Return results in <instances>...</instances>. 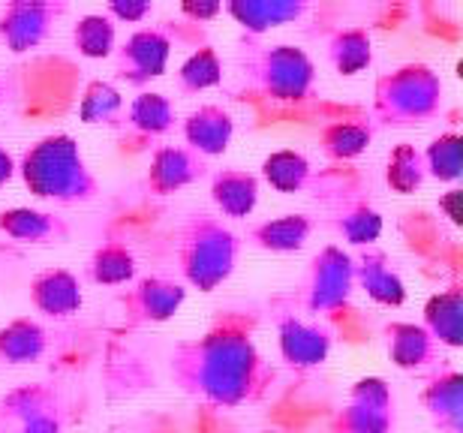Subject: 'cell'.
Returning <instances> with one entry per match:
<instances>
[{
  "mask_svg": "<svg viewBox=\"0 0 463 433\" xmlns=\"http://www.w3.org/2000/svg\"><path fill=\"white\" fill-rule=\"evenodd\" d=\"M313 235V220L307 214H283L256 223L247 232V244L265 253H298Z\"/></svg>",
  "mask_w": 463,
  "mask_h": 433,
  "instance_id": "cell-22",
  "label": "cell"
},
{
  "mask_svg": "<svg viewBox=\"0 0 463 433\" xmlns=\"http://www.w3.org/2000/svg\"><path fill=\"white\" fill-rule=\"evenodd\" d=\"M262 178L271 184V190L283 193V196H295V193L310 187L313 165L301 151L280 147V151H271L262 160Z\"/></svg>",
  "mask_w": 463,
  "mask_h": 433,
  "instance_id": "cell-29",
  "label": "cell"
},
{
  "mask_svg": "<svg viewBox=\"0 0 463 433\" xmlns=\"http://www.w3.org/2000/svg\"><path fill=\"white\" fill-rule=\"evenodd\" d=\"M331 344H335V337L319 322H304L298 316H280V322H277L280 358L295 371L322 367L331 355Z\"/></svg>",
  "mask_w": 463,
  "mask_h": 433,
  "instance_id": "cell-12",
  "label": "cell"
},
{
  "mask_svg": "<svg viewBox=\"0 0 463 433\" xmlns=\"http://www.w3.org/2000/svg\"><path fill=\"white\" fill-rule=\"evenodd\" d=\"M169 58H172V36L163 27H142V31L129 33L120 49H115V72L127 85L145 88L154 79L165 76Z\"/></svg>",
  "mask_w": 463,
  "mask_h": 433,
  "instance_id": "cell-10",
  "label": "cell"
},
{
  "mask_svg": "<svg viewBox=\"0 0 463 433\" xmlns=\"http://www.w3.org/2000/svg\"><path fill=\"white\" fill-rule=\"evenodd\" d=\"M184 142L199 156H220L229 151L232 136H235V118L229 108L217 103H205L184 118Z\"/></svg>",
  "mask_w": 463,
  "mask_h": 433,
  "instance_id": "cell-18",
  "label": "cell"
},
{
  "mask_svg": "<svg viewBox=\"0 0 463 433\" xmlns=\"http://www.w3.org/2000/svg\"><path fill=\"white\" fill-rule=\"evenodd\" d=\"M208 174L205 156H199L196 151H190L187 145H163L156 147L151 156L145 174V187L154 196H172L184 187H193L196 181H202Z\"/></svg>",
  "mask_w": 463,
  "mask_h": 433,
  "instance_id": "cell-13",
  "label": "cell"
},
{
  "mask_svg": "<svg viewBox=\"0 0 463 433\" xmlns=\"http://www.w3.org/2000/svg\"><path fill=\"white\" fill-rule=\"evenodd\" d=\"M256 316L226 310L205 334L184 340L169 355V376L193 400L217 409H238L262 400L274 371L256 346Z\"/></svg>",
  "mask_w": 463,
  "mask_h": 433,
  "instance_id": "cell-1",
  "label": "cell"
},
{
  "mask_svg": "<svg viewBox=\"0 0 463 433\" xmlns=\"http://www.w3.org/2000/svg\"><path fill=\"white\" fill-rule=\"evenodd\" d=\"M115 22L106 13H88L72 24V45L81 58L88 61H103L115 54Z\"/></svg>",
  "mask_w": 463,
  "mask_h": 433,
  "instance_id": "cell-32",
  "label": "cell"
},
{
  "mask_svg": "<svg viewBox=\"0 0 463 433\" xmlns=\"http://www.w3.org/2000/svg\"><path fill=\"white\" fill-rule=\"evenodd\" d=\"M250 88L274 103H304L317 85V67L310 54L289 42L256 45L241 61Z\"/></svg>",
  "mask_w": 463,
  "mask_h": 433,
  "instance_id": "cell-5",
  "label": "cell"
},
{
  "mask_svg": "<svg viewBox=\"0 0 463 433\" xmlns=\"http://www.w3.org/2000/svg\"><path fill=\"white\" fill-rule=\"evenodd\" d=\"M67 407L49 382H24L0 398V433H63Z\"/></svg>",
  "mask_w": 463,
  "mask_h": 433,
  "instance_id": "cell-7",
  "label": "cell"
},
{
  "mask_svg": "<svg viewBox=\"0 0 463 433\" xmlns=\"http://www.w3.org/2000/svg\"><path fill=\"white\" fill-rule=\"evenodd\" d=\"M0 103H4V85H0Z\"/></svg>",
  "mask_w": 463,
  "mask_h": 433,
  "instance_id": "cell-40",
  "label": "cell"
},
{
  "mask_svg": "<svg viewBox=\"0 0 463 433\" xmlns=\"http://www.w3.org/2000/svg\"><path fill=\"white\" fill-rule=\"evenodd\" d=\"M326 54L337 76L352 79L373 63V40H370L367 27H337L328 33Z\"/></svg>",
  "mask_w": 463,
  "mask_h": 433,
  "instance_id": "cell-25",
  "label": "cell"
},
{
  "mask_svg": "<svg viewBox=\"0 0 463 433\" xmlns=\"http://www.w3.org/2000/svg\"><path fill=\"white\" fill-rule=\"evenodd\" d=\"M45 349H49V334L31 316H18L0 328V362L4 364H36Z\"/></svg>",
  "mask_w": 463,
  "mask_h": 433,
  "instance_id": "cell-26",
  "label": "cell"
},
{
  "mask_svg": "<svg viewBox=\"0 0 463 433\" xmlns=\"http://www.w3.org/2000/svg\"><path fill=\"white\" fill-rule=\"evenodd\" d=\"M373 142V127L367 121H335L319 130V145L328 160L346 163L361 156Z\"/></svg>",
  "mask_w": 463,
  "mask_h": 433,
  "instance_id": "cell-30",
  "label": "cell"
},
{
  "mask_svg": "<svg viewBox=\"0 0 463 433\" xmlns=\"http://www.w3.org/2000/svg\"><path fill=\"white\" fill-rule=\"evenodd\" d=\"M220 81H223V61H220L217 49H211V45L196 49L178 70V90L187 97L217 88Z\"/></svg>",
  "mask_w": 463,
  "mask_h": 433,
  "instance_id": "cell-33",
  "label": "cell"
},
{
  "mask_svg": "<svg viewBox=\"0 0 463 433\" xmlns=\"http://www.w3.org/2000/svg\"><path fill=\"white\" fill-rule=\"evenodd\" d=\"M124 118V97L112 81L94 79L85 85L79 103V121L88 127H115Z\"/></svg>",
  "mask_w": 463,
  "mask_h": 433,
  "instance_id": "cell-31",
  "label": "cell"
},
{
  "mask_svg": "<svg viewBox=\"0 0 463 433\" xmlns=\"http://www.w3.org/2000/svg\"><path fill=\"white\" fill-rule=\"evenodd\" d=\"M211 202L229 220H247L259 205V174L226 165L211 174Z\"/></svg>",
  "mask_w": 463,
  "mask_h": 433,
  "instance_id": "cell-19",
  "label": "cell"
},
{
  "mask_svg": "<svg viewBox=\"0 0 463 433\" xmlns=\"http://www.w3.org/2000/svg\"><path fill=\"white\" fill-rule=\"evenodd\" d=\"M0 232L18 244H61L70 238V226L52 211L6 208L0 211Z\"/></svg>",
  "mask_w": 463,
  "mask_h": 433,
  "instance_id": "cell-21",
  "label": "cell"
},
{
  "mask_svg": "<svg viewBox=\"0 0 463 433\" xmlns=\"http://www.w3.org/2000/svg\"><path fill=\"white\" fill-rule=\"evenodd\" d=\"M151 13H154L151 0H112V4L106 6V15L112 18V22H127V24L145 22Z\"/></svg>",
  "mask_w": 463,
  "mask_h": 433,
  "instance_id": "cell-36",
  "label": "cell"
},
{
  "mask_svg": "<svg viewBox=\"0 0 463 433\" xmlns=\"http://www.w3.org/2000/svg\"><path fill=\"white\" fill-rule=\"evenodd\" d=\"M421 325L439 346L460 349L463 346V292L442 289L437 295H430L428 304H424Z\"/></svg>",
  "mask_w": 463,
  "mask_h": 433,
  "instance_id": "cell-24",
  "label": "cell"
},
{
  "mask_svg": "<svg viewBox=\"0 0 463 433\" xmlns=\"http://www.w3.org/2000/svg\"><path fill=\"white\" fill-rule=\"evenodd\" d=\"M85 271L97 287H127V283L136 280V253L118 238H106L90 253Z\"/></svg>",
  "mask_w": 463,
  "mask_h": 433,
  "instance_id": "cell-28",
  "label": "cell"
},
{
  "mask_svg": "<svg viewBox=\"0 0 463 433\" xmlns=\"http://www.w3.org/2000/svg\"><path fill=\"white\" fill-rule=\"evenodd\" d=\"M424 172L428 178L439 184H458L460 181V136L458 133H439L428 147L421 151Z\"/></svg>",
  "mask_w": 463,
  "mask_h": 433,
  "instance_id": "cell-35",
  "label": "cell"
},
{
  "mask_svg": "<svg viewBox=\"0 0 463 433\" xmlns=\"http://www.w3.org/2000/svg\"><path fill=\"white\" fill-rule=\"evenodd\" d=\"M355 292V265L352 256L337 244H328L313 256L301 283V307L310 316H331L344 310Z\"/></svg>",
  "mask_w": 463,
  "mask_h": 433,
  "instance_id": "cell-6",
  "label": "cell"
},
{
  "mask_svg": "<svg viewBox=\"0 0 463 433\" xmlns=\"http://www.w3.org/2000/svg\"><path fill=\"white\" fill-rule=\"evenodd\" d=\"M15 172L36 199L58 205H85L99 196V181L81 154L79 142L67 133H52L36 139L18 160Z\"/></svg>",
  "mask_w": 463,
  "mask_h": 433,
  "instance_id": "cell-2",
  "label": "cell"
},
{
  "mask_svg": "<svg viewBox=\"0 0 463 433\" xmlns=\"http://www.w3.org/2000/svg\"><path fill=\"white\" fill-rule=\"evenodd\" d=\"M352 265H355V287L364 292L370 301L383 304V307H401L406 301V283L385 250L364 247V250L352 259Z\"/></svg>",
  "mask_w": 463,
  "mask_h": 433,
  "instance_id": "cell-15",
  "label": "cell"
},
{
  "mask_svg": "<svg viewBox=\"0 0 463 433\" xmlns=\"http://www.w3.org/2000/svg\"><path fill=\"white\" fill-rule=\"evenodd\" d=\"M13 174H15V160H13V154L0 145V187H6V184L13 181Z\"/></svg>",
  "mask_w": 463,
  "mask_h": 433,
  "instance_id": "cell-38",
  "label": "cell"
},
{
  "mask_svg": "<svg viewBox=\"0 0 463 433\" xmlns=\"http://www.w3.org/2000/svg\"><path fill=\"white\" fill-rule=\"evenodd\" d=\"M27 295H31L33 310L49 319H70L85 304L79 278L67 268H43L40 274H33Z\"/></svg>",
  "mask_w": 463,
  "mask_h": 433,
  "instance_id": "cell-16",
  "label": "cell"
},
{
  "mask_svg": "<svg viewBox=\"0 0 463 433\" xmlns=\"http://www.w3.org/2000/svg\"><path fill=\"white\" fill-rule=\"evenodd\" d=\"M262 433H280V430H262Z\"/></svg>",
  "mask_w": 463,
  "mask_h": 433,
  "instance_id": "cell-41",
  "label": "cell"
},
{
  "mask_svg": "<svg viewBox=\"0 0 463 433\" xmlns=\"http://www.w3.org/2000/svg\"><path fill=\"white\" fill-rule=\"evenodd\" d=\"M124 121H127L129 136H136V139H142V142L160 139V136H165L175 127V106L165 94L145 90V94H138L133 103H129Z\"/></svg>",
  "mask_w": 463,
  "mask_h": 433,
  "instance_id": "cell-27",
  "label": "cell"
},
{
  "mask_svg": "<svg viewBox=\"0 0 463 433\" xmlns=\"http://www.w3.org/2000/svg\"><path fill=\"white\" fill-rule=\"evenodd\" d=\"M328 223L352 247H373L383 235V214L364 196L344 199L331 211Z\"/></svg>",
  "mask_w": 463,
  "mask_h": 433,
  "instance_id": "cell-23",
  "label": "cell"
},
{
  "mask_svg": "<svg viewBox=\"0 0 463 433\" xmlns=\"http://www.w3.org/2000/svg\"><path fill=\"white\" fill-rule=\"evenodd\" d=\"M187 301V289L169 278H142L120 295V313L129 328L163 325Z\"/></svg>",
  "mask_w": 463,
  "mask_h": 433,
  "instance_id": "cell-11",
  "label": "cell"
},
{
  "mask_svg": "<svg viewBox=\"0 0 463 433\" xmlns=\"http://www.w3.org/2000/svg\"><path fill=\"white\" fill-rule=\"evenodd\" d=\"M223 13V4L220 0H187V4H181V15L193 18V22H211V18H217Z\"/></svg>",
  "mask_w": 463,
  "mask_h": 433,
  "instance_id": "cell-37",
  "label": "cell"
},
{
  "mask_svg": "<svg viewBox=\"0 0 463 433\" xmlns=\"http://www.w3.org/2000/svg\"><path fill=\"white\" fill-rule=\"evenodd\" d=\"M442 97H446V85L437 70L428 63H403L376 79L370 118L392 130L419 127L442 112Z\"/></svg>",
  "mask_w": 463,
  "mask_h": 433,
  "instance_id": "cell-3",
  "label": "cell"
},
{
  "mask_svg": "<svg viewBox=\"0 0 463 433\" xmlns=\"http://www.w3.org/2000/svg\"><path fill=\"white\" fill-rule=\"evenodd\" d=\"M383 337H385L388 362L397 371L419 373L442 362V346L424 331V325H415V322H388L383 328Z\"/></svg>",
  "mask_w": 463,
  "mask_h": 433,
  "instance_id": "cell-14",
  "label": "cell"
},
{
  "mask_svg": "<svg viewBox=\"0 0 463 433\" xmlns=\"http://www.w3.org/2000/svg\"><path fill=\"white\" fill-rule=\"evenodd\" d=\"M397 425L394 394L383 376H361L349 385L344 407L331 419V433H392Z\"/></svg>",
  "mask_w": 463,
  "mask_h": 433,
  "instance_id": "cell-8",
  "label": "cell"
},
{
  "mask_svg": "<svg viewBox=\"0 0 463 433\" xmlns=\"http://www.w3.org/2000/svg\"><path fill=\"white\" fill-rule=\"evenodd\" d=\"M428 181V172H424V160L421 151L415 145H397L392 154H388L385 163V184L401 196H412L415 190H421V184Z\"/></svg>",
  "mask_w": 463,
  "mask_h": 433,
  "instance_id": "cell-34",
  "label": "cell"
},
{
  "mask_svg": "<svg viewBox=\"0 0 463 433\" xmlns=\"http://www.w3.org/2000/svg\"><path fill=\"white\" fill-rule=\"evenodd\" d=\"M458 199H460V193L458 190H451L449 196H446V202L442 205L449 208V217H451V223H460V211H458Z\"/></svg>",
  "mask_w": 463,
  "mask_h": 433,
  "instance_id": "cell-39",
  "label": "cell"
},
{
  "mask_svg": "<svg viewBox=\"0 0 463 433\" xmlns=\"http://www.w3.org/2000/svg\"><path fill=\"white\" fill-rule=\"evenodd\" d=\"M67 13V4L58 0H13L0 13V42L13 54H24L54 33L58 18Z\"/></svg>",
  "mask_w": 463,
  "mask_h": 433,
  "instance_id": "cell-9",
  "label": "cell"
},
{
  "mask_svg": "<svg viewBox=\"0 0 463 433\" xmlns=\"http://www.w3.org/2000/svg\"><path fill=\"white\" fill-rule=\"evenodd\" d=\"M419 400L439 433H463V376L455 367L433 373Z\"/></svg>",
  "mask_w": 463,
  "mask_h": 433,
  "instance_id": "cell-17",
  "label": "cell"
},
{
  "mask_svg": "<svg viewBox=\"0 0 463 433\" xmlns=\"http://www.w3.org/2000/svg\"><path fill=\"white\" fill-rule=\"evenodd\" d=\"M241 253V238L220 217L190 214L178 229V268L187 287L214 292L232 278Z\"/></svg>",
  "mask_w": 463,
  "mask_h": 433,
  "instance_id": "cell-4",
  "label": "cell"
},
{
  "mask_svg": "<svg viewBox=\"0 0 463 433\" xmlns=\"http://www.w3.org/2000/svg\"><path fill=\"white\" fill-rule=\"evenodd\" d=\"M223 13L235 18V24H241V31L262 36L274 27L292 24L307 13L304 0H226Z\"/></svg>",
  "mask_w": 463,
  "mask_h": 433,
  "instance_id": "cell-20",
  "label": "cell"
}]
</instances>
